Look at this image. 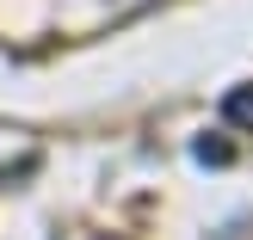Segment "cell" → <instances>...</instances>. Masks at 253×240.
<instances>
[{"mask_svg":"<svg viewBox=\"0 0 253 240\" xmlns=\"http://www.w3.org/2000/svg\"><path fill=\"white\" fill-rule=\"evenodd\" d=\"M222 117L241 123V130H253V86H235V93L222 99Z\"/></svg>","mask_w":253,"mask_h":240,"instance_id":"cell-1","label":"cell"},{"mask_svg":"<svg viewBox=\"0 0 253 240\" xmlns=\"http://www.w3.org/2000/svg\"><path fill=\"white\" fill-rule=\"evenodd\" d=\"M198 160H216V167H222V160H229V142H210V136H204V142H198Z\"/></svg>","mask_w":253,"mask_h":240,"instance_id":"cell-2","label":"cell"}]
</instances>
